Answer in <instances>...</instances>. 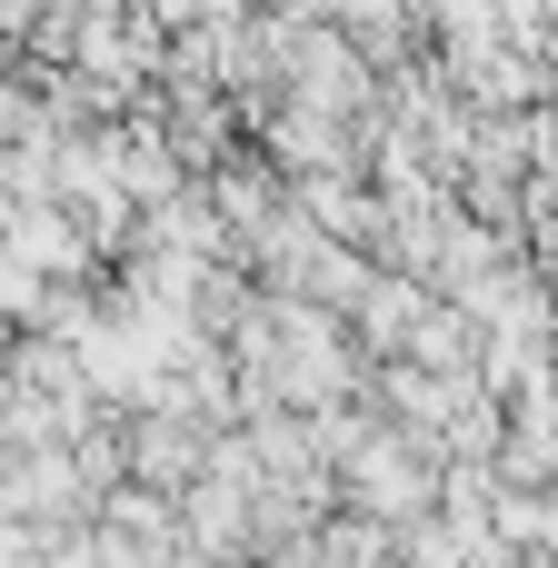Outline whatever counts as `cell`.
Here are the masks:
<instances>
[{"mask_svg":"<svg viewBox=\"0 0 558 568\" xmlns=\"http://www.w3.org/2000/svg\"><path fill=\"white\" fill-rule=\"evenodd\" d=\"M419 320H429V290L399 280V270H379V280L359 290V310H349L359 349H379V359H409V329H419Z\"/></svg>","mask_w":558,"mask_h":568,"instance_id":"6da1fadb","label":"cell"}]
</instances>
